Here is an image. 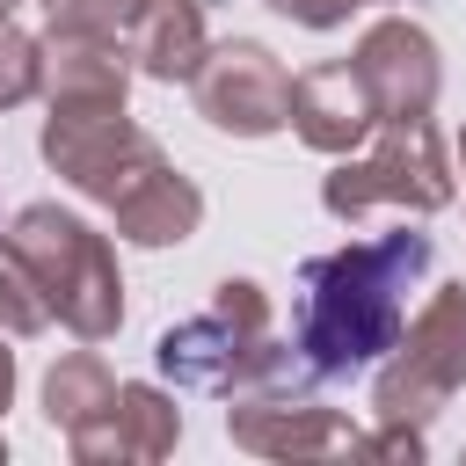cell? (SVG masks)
<instances>
[{
    "label": "cell",
    "mask_w": 466,
    "mask_h": 466,
    "mask_svg": "<svg viewBox=\"0 0 466 466\" xmlns=\"http://www.w3.org/2000/svg\"><path fill=\"white\" fill-rule=\"evenodd\" d=\"M284 124L299 131V146L342 160V153H357V146L371 138L379 109H371V87L357 80L350 58H320V66L291 73V116H284Z\"/></svg>",
    "instance_id": "8fae6325"
},
{
    "label": "cell",
    "mask_w": 466,
    "mask_h": 466,
    "mask_svg": "<svg viewBox=\"0 0 466 466\" xmlns=\"http://www.w3.org/2000/svg\"><path fill=\"white\" fill-rule=\"evenodd\" d=\"M459 386H466V284H437V291L422 299V313L400 320L393 350L379 357L371 415H379V422L430 430Z\"/></svg>",
    "instance_id": "5b68a950"
},
{
    "label": "cell",
    "mask_w": 466,
    "mask_h": 466,
    "mask_svg": "<svg viewBox=\"0 0 466 466\" xmlns=\"http://www.w3.org/2000/svg\"><path fill=\"white\" fill-rule=\"evenodd\" d=\"M36 146H44V167H51L58 182H73V189H80L87 204H102V211L167 160L160 138L124 116V102H51Z\"/></svg>",
    "instance_id": "8992f818"
},
{
    "label": "cell",
    "mask_w": 466,
    "mask_h": 466,
    "mask_svg": "<svg viewBox=\"0 0 466 466\" xmlns=\"http://www.w3.org/2000/svg\"><path fill=\"white\" fill-rule=\"evenodd\" d=\"M357 451H364V459H408V466H415V459L430 451V437H422V430H408V422H379V430H364V437H357Z\"/></svg>",
    "instance_id": "ffe728a7"
},
{
    "label": "cell",
    "mask_w": 466,
    "mask_h": 466,
    "mask_svg": "<svg viewBox=\"0 0 466 466\" xmlns=\"http://www.w3.org/2000/svg\"><path fill=\"white\" fill-rule=\"evenodd\" d=\"M0 451H7V444H0Z\"/></svg>",
    "instance_id": "cb8c5ba5"
},
{
    "label": "cell",
    "mask_w": 466,
    "mask_h": 466,
    "mask_svg": "<svg viewBox=\"0 0 466 466\" xmlns=\"http://www.w3.org/2000/svg\"><path fill=\"white\" fill-rule=\"evenodd\" d=\"M189 95H197V116L211 131H233V138H269L284 131L291 116V73L269 44L255 36H226L204 51V66L189 73Z\"/></svg>",
    "instance_id": "ba28073f"
},
{
    "label": "cell",
    "mask_w": 466,
    "mask_h": 466,
    "mask_svg": "<svg viewBox=\"0 0 466 466\" xmlns=\"http://www.w3.org/2000/svg\"><path fill=\"white\" fill-rule=\"evenodd\" d=\"M58 313H51V291L36 284V269L22 262V248L0 233V335H44Z\"/></svg>",
    "instance_id": "2e32d148"
},
{
    "label": "cell",
    "mask_w": 466,
    "mask_h": 466,
    "mask_svg": "<svg viewBox=\"0 0 466 466\" xmlns=\"http://www.w3.org/2000/svg\"><path fill=\"white\" fill-rule=\"evenodd\" d=\"M109 218H116V240H131V248H182L204 226V189L175 160H160L138 189H124L109 204Z\"/></svg>",
    "instance_id": "5bb4252c"
},
{
    "label": "cell",
    "mask_w": 466,
    "mask_h": 466,
    "mask_svg": "<svg viewBox=\"0 0 466 466\" xmlns=\"http://www.w3.org/2000/svg\"><path fill=\"white\" fill-rule=\"evenodd\" d=\"M36 73H44V51L29 29H15V15H0V116L22 109L36 95Z\"/></svg>",
    "instance_id": "e0dca14e"
},
{
    "label": "cell",
    "mask_w": 466,
    "mask_h": 466,
    "mask_svg": "<svg viewBox=\"0 0 466 466\" xmlns=\"http://www.w3.org/2000/svg\"><path fill=\"white\" fill-rule=\"evenodd\" d=\"M320 379L313 371H291V379H262V386H240L226 393V437L255 459H335V451H357V422L342 408H328L313 393Z\"/></svg>",
    "instance_id": "52a82bcc"
},
{
    "label": "cell",
    "mask_w": 466,
    "mask_h": 466,
    "mask_svg": "<svg viewBox=\"0 0 466 466\" xmlns=\"http://www.w3.org/2000/svg\"><path fill=\"white\" fill-rule=\"evenodd\" d=\"M15 7H22V0H0V15H15Z\"/></svg>",
    "instance_id": "603a6c76"
},
{
    "label": "cell",
    "mask_w": 466,
    "mask_h": 466,
    "mask_svg": "<svg viewBox=\"0 0 466 466\" xmlns=\"http://www.w3.org/2000/svg\"><path fill=\"white\" fill-rule=\"evenodd\" d=\"M51 29H95V36H124L138 0H36Z\"/></svg>",
    "instance_id": "ac0fdd59"
},
{
    "label": "cell",
    "mask_w": 466,
    "mask_h": 466,
    "mask_svg": "<svg viewBox=\"0 0 466 466\" xmlns=\"http://www.w3.org/2000/svg\"><path fill=\"white\" fill-rule=\"evenodd\" d=\"M357 80L371 87V109L379 124H408V116H430L437 109V87H444V58H437V36L408 15H379L357 51H350Z\"/></svg>",
    "instance_id": "9c48e42d"
},
{
    "label": "cell",
    "mask_w": 466,
    "mask_h": 466,
    "mask_svg": "<svg viewBox=\"0 0 466 466\" xmlns=\"http://www.w3.org/2000/svg\"><path fill=\"white\" fill-rule=\"evenodd\" d=\"M44 73L36 95L44 102H124L131 95V58L124 36H95V29H44L36 36Z\"/></svg>",
    "instance_id": "7c38bea8"
},
{
    "label": "cell",
    "mask_w": 466,
    "mask_h": 466,
    "mask_svg": "<svg viewBox=\"0 0 466 466\" xmlns=\"http://www.w3.org/2000/svg\"><path fill=\"white\" fill-rule=\"evenodd\" d=\"M109 393H116V371H109L95 350H66V357L44 371V415H51V430H80Z\"/></svg>",
    "instance_id": "9a60e30c"
},
{
    "label": "cell",
    "mask_w": 466,
    "mask_h": 466,
    "mask_svg": "<svg viewBox=\"0 0 466 466\" xmlns=\"http://www.w3.org/2000/svg\"><path fill=\"white\" fill-rule=\"evenodd\" d=\"M7 240L22 248V262L36 269V284L51 291L58 328H73L80 342H109L124 328V277H116V248L109 233H95L80 211L58 204H22Z\"/></svg>",
    "instance_id": "3957f363"
},
{
    "label": "cell",
    "mask_w": 466,
    "mask_h": 466,
    "mask_svg": "<svg viewBox=\"0 0 466 466\" xmlns=\"http://www.w3.org/2000/svg\"><path fill=\"white\" fill-rule=\"evenodd\" d=\"M269 15H284V22H299V29H342L357 7H371V0H262Z\"/></svg>",
    "instance_id": "d6986e66"
},
{
    "label": "cell",
    "mask_w": 466,
    "mask_h": 466,
    "mask_svg": "<svg viewBox=\"0 0 466 466\" xmlns=\"http://www.w3.org/2000/svg\"><path fill=\"white\" fill-rule=\"evenodd\" d=\"M7 400H15V350L0 342V415H7Z\"/></svg>",
    "instance_id": "44dd1931"
},
{
    "label": "cell",
    "mask_w": 466,
    "mask_h": 466,
    "mask_svg": "<svg viewBox=\"0 0 466 466\" xmlns=\"http://www.w3.org/2000/svg\"><path fill=\"white\" fill-rule=\"evenodd\" d=\"M459 175H466V131H459Z\"/></svg>",
    "instance_id": "7402d4cb"
},
{
    "label": "cell",
    "mask_w": 466,
    "mask_h": 466,
    "mask_svg": "<svg viewBox=\"0 0 466 466\" xmlns=\"http://www.w3.org/2000/svg\"><path fill=\"white\" fill-rule=\"evenodd\" d=\"M451 197H459V182H451V160H444V138H437L430 116L371 124V138H364L357 153H342L335 175L320 182L328 218H364V211H379V204L430 218V211H444Z\"/></svg>",
    "instance_id": "277c9868"
},
{
    "label": "cell",
    "mask_w": 466,
    "mask_h": 466,
    "mask_svg": "<svg viewBox=\"0 0 466 466\" xmlns=\"http://www.w3.org/2000/svg\"><path fill=\"white\" fill-rule=\"evenodd\" d=\"M153 364H160L182 393H240V386L306 371L299 350L269 328V291H262L255 277H226L204 313L175 320V328L153 342Z\"/></svg>",
    "instance_id": "7a4b0ae2"
},
{
    "label": "cell",
    "mask_w": 466,
    "mask_h": 466,
    "mask_svg": "<svg viewBox=\"0 0 466 466\" xmlns=\"http://www.w3.org/2000/svg\"><path fill=\"white\" fill-rule=\"evenodd\" d=\"M204 51H211V36H204V0H138L131 22H124V58H131V73H146V80H160V87L189 80V73L204 66Z\"/></svg>",
    "instance_id": "4fadbf2b"
},
{
    "label": "cell",
    "mask_w": 466,
    "mask_h": 466,
    "mask_svg": "<svg viewBox=\"0 0 466 466\" xmlns=\"http://www.w3.org/2000/svg\"><path fill=\"white\" fill-rule=\"evenodd\" d=\"M175 444H182V408L153 379H116V393L80 430H66V451L80 466H153Z\"/></svg>",
    "instance_id": "30bf717a"
},
{
    "label": "cell",
    "mask_w": 466,
    "mask_h": 466,
    "mask_svg": "<svg viewBox=\"0 0 466 466\" xmlns=\"http://www.w3.org/2000/svg\"><path fill=\"white\" fill-rule=\"evenodd\" d=\"M437 240L422 226H386L371 240H350L335 255H306L299 262V313H291V350L313 379H357L371 371L400 320H408V291L430 277Z\"/></svg>",
    "instance_id": "6da1fadb"
}]
</instances>
